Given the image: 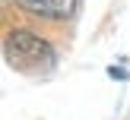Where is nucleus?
Masks as SVG:
<instances>
[{"mask_svg":"<svg viewBox=\"0 0 130 120\" xmlns=\"http://www.w3.org/2000/svg\"><path fill=\"white\" fill-rule=\"evenodd\" d=\"M3 54H6V63L13 69H22V73H38V69H48L54 63L51 44L44 38H38L35 32H25V29H16L6 35Z\"/></svg>","mask_w":130,"mask_h":120,"instance_id":"nucleus-1","label":"nucleus"},{"mask_svg":"<svg viewBox=\"0 0 130 120\" xmlns=\"http://www.w3.org/2000/svg\"><path fill=\"white\" fill-rule=\"evenodd\" d=\"M13 3L38 19H70L79 0H13Z\"/></svg>","mask_w":130,"mask_h":120,"instance_id":"nucleus-2","label":"nucleus"}]
</instances>
